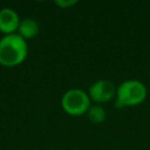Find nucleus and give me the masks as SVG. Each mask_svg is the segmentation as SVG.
Segmentation results:
<instances>
[{"mask_svg": "<svg viewBox=\"0 0 150 150\" xmlns=\"http://www.w3.org/2000/svg\"><path fill=\"white\" fill-rule=\"evenodd\" d=\"M28 54L27 41L18 33L4 35L0 39V64L4 67H16L21 64Z\"/></svg>", "mask_w": 150, "mask_h": 150, "instance_id": "obj_1", "label": "nucleus"}, {"mask_svg": "<svg viewBox=\"0 0 150 150\" xmlns=\"http://www.w3.org/2000/svg\"><path fill=\"white\" fill-rule=\"evenodd\" d=\"M148 95L145 84L139 80H125L116 88V107H136L142 104Z\"/></svg>", "mask_w": 150, "mask_h": 150, "instance_id": "obj_2", "label": "nucleus"}, {"mask_svg": "<svg viewBox=\"0 0 150 150\" xmlns=\"http://www.w3.org/2000/svg\"><path fill=\"white\" fill-rule=\"evenodd\" d=\"M91 105V100L87 91L80 88L67 90L61 97V107L63 111L70 116H82L87 114Z\"/></svg>", "mask_w": 150, "mask_h": 150, "instance_id": "obj_3", "label": "nucleus"}, {"mask_svg": "<svg viewBox=\"0 0 150 150\" xmlns=\"http://www.w3.org/2000/svg\"><path fill=\"white\" fill-rule=\"evenodd\" d=\"M88 95L97 104L107 103L116 97V87L109 80H97L89 87Z\"/></svg>", "mask_w": 150, "mask_h": 150, "instance_id": "obj_4", "label": "nucleus"}, {"mask_svg": "<svg viewBox=\"0 0 150 150\" xmlns=\"http://www.w3.org/2000/svg\"><path fill=\"white\" fill-rule=\"evenodd\" d=\"M20 18L18 13L8 7L0 9V32L5 35L15 34L20 25Z\"/></svg>", "mask_w": 150, "mask_h": 150, "instance_id": "obj_5", "label": "nucleus"}, {"mask_svg": "<svg viewBox=\"0 0 150 150\" xmlns=\"http://www.w3.org/2000/svg\"><path fill=\"white\" fill-rule=\"evenodd\" d=\"M40 32V26L39 22L33 19V18H26L20 21L19 28H18V34L23 38L26 41L29 39L35 38Z\"/></svg>", "mask_w": 150, "mask_h": 150, "instance_id": "obj_6", "label": "nucleus"}, {"mask_svg": "<svg viewBox=\"0 0 150 150\" xmlns=\"http://www.w3.org/2000/svg\"><path fill=\"white\" fill-rule=\"evenodd\" d=\"M88 116V120L94 123V124H101L105 121V117H107V112H105V109L101 105V104H94V105H90V108L88 109L87 114Z\"/></svg>", "mask_w": 150, "mask_h": 150, "instance_id": "obj_7", "label": "nucleus"}, {"mask_svg": "<svg viewBox=\"0 0 150 150\" xmlns=\"http://www.w3.org/2000/svg\"><path fill=\"white\" fill-rule=\"evenodd\" d=\"M77 4V1L76 0H56L55 1V5L56 6H59V7H61V8H70L71 6H74V5H76Z\"/></svg>", "mask_w": 150, "mask_h": 150, "instance_id": "obj_8", "label": "nucleus"}]
</instances>
